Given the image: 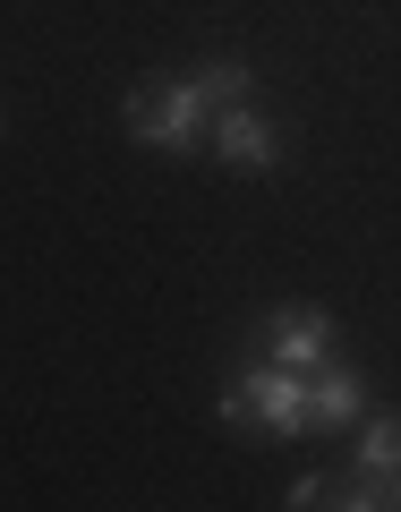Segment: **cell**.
I'll list each match as a JSON object with an SVG mask.
<instances>
[{
    "mask_svg": "<svg viewBox=\"0 0 401 512\" xmlns=\"http://www.w3.org/2000/svg\"><path fill=\"white\" fill-rule=\"evenodd\" d=\"M188 86L205 94V111H222V103H248V86H256V77H248V60H231V52H222V60H197V69H188Z\"/></svg>",
    "mask_w": 401,
    "mask_h": 512,
    "instance_id": "6",
    "label": "cell"
},
{
    "mask_svg": "<svg viewBox=\"0 0 401 512\" xmlns=\"http://www.w3.org/2000/svg\"><path fill=\"white\" fill-rule=\"evenodd\" d=\"M393 504H401V470H393Z\"/></svg>",
    "mask_w": 401,
    "mask_h": 512,
    "instance_id": "9",
    "label": "cell"
},
{
    "mask_svg": "<svg viewBox=\"0 0 401 512\" xmlns=\"http://www.w3.org/2000/svg\"><path fill=\"white\" fill-rule=\"evenodd\" d=\"M291 512H308V504H333V478L325 470H308V478H291V495H282Z\"/></svg>",
    "mask_w": 401,
    "mask_h": 512,
    "instance_id": "8",
    "label": "cell"
},
{
    "mask_svg": "<svg viewBox=\"0 0 401 512\" xmlns=\"http://www.w3.org/2000/svg\"><path fill=\"white\" fill-rule=\"evenodd\" d=\"M265 359L316 376V367L333 359V316H325V308H282L274 325H265Z\"/></svg>",
    "mask_w": 401,
    "mask_h": 512,
    "instance_id": "4",
    "label": "cell"
},
{
    "mask_svg": "<svg viewBox=\"0 0 401 512\" xmlns=\"http://www.w3.org/2000/svg\"><path fill=\"white\" fill-rule=\"evenodd\" d=\"M214 154L231 171H248V180H265V171H282V128L248 103H222L214 111Z\"/></svg>",
    "mask_w": 401,
    "mask_h": 512,
    "instance_id": "3",
    "label": "cell"
},
{
    "mask_svg": "<svg viewBox=\"0 0 401 512\" xmlns=\"http://www.w3.org/2000/svg\"><path fill=\"white\" fill-rule=\"evenodd\" d=\"M359 470H376V478L401 470V410H393V419H367V410H359Z\"/></svg>",
    "mask_w": 401,
    "mask_h": 512,
    "instance_id": "7",
    "label": "cell"
},
{
    "mask_svg": "<svg viewBox=\"0 0 401 512\" xmlns=\"http://www.w3.org/2000/svg\"><path fill=\"white\" fill-rule=\"evenodd\" d=\"M120 120H128V137H146V146H163V154H188L197 128H214V111H205V94L188 86V77H146V86H128Z\"/></svg>",
    "mask_w": 401,
    "mask_h": 512,
    "instance_id": "1",
    "label": "cell"
},
{
    "mask_svg": "<svg viewBox=\"0 0 401 512\" xmlns=\"http://www.w3.org/2000/svg\"><path fill=\"white\" fill-rule=\"evenodd\" d=\"M222 419L231 427H265V436H308V376L299 367H248L239 384H222Z\"/></svg>",
    "mask_w": 401,
    "mask_h": 512,
    "instance_id": "2",
    "label": "cell"
},
{
    "mask_svg": "<svg viewBox=\"0 0 401 512\" xmlns=\"http://www.w3.org/2000/svg\"><path fill=\"white\" fill-rule=\"evenodd\" d=\"M359 410H367V384L350 376V367H316L308 376V427H359Z\"/></svg>",
    "mask_w": 401,
    "mask_h": 512,
    "instance_id": "5",
    "label": "cell"
}]
</instances>
